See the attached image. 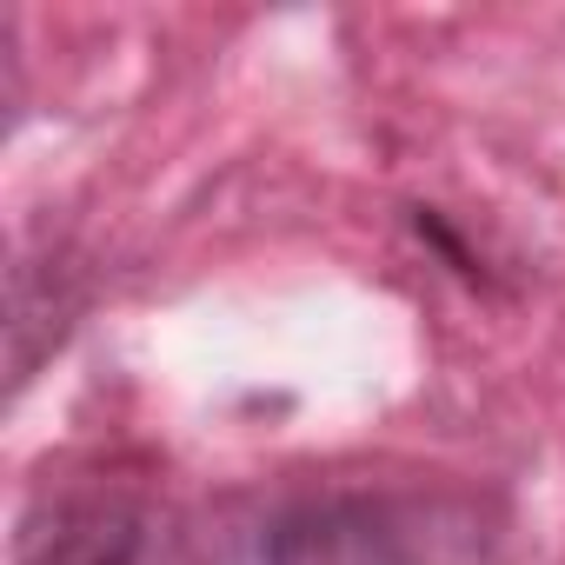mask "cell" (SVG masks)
Listing matches in <instances>:
<instances>
[{
    "mask_svg": "<svg viewBox=\"0 0 565 565\" xmlns=\"http://www.w3.org/2000/svg\"><path fill=\"white\" fill-rule=\"evenodd\" d=\"M14 565H206V545L160 486L61 479L21 512Z\"/></svg>",
    "mask_w": 565,
    "mask_h": 565,
    "instance_id": "cell-2",
    "label": "cell"
},
{
    "mask_svg": "<svg viewBox=\"0 0 565 565\" xmlns=\"http://www.w3.org/2000/svg\"><path fill=\"white\" fill-rule=\"evenodd\" d=\"M239 565H505L492 499L446 479H333L273 499Z\"/></svg>",
    "mask_w": 565,
    "mask_h": 565,
    "instance_id": "cell-1",
    "label": "cell"
}]
</instances>
